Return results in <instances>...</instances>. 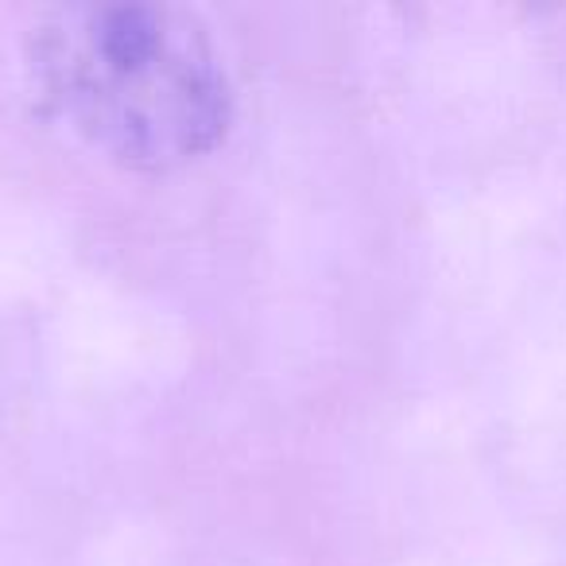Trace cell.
I'll return each instance as SVG.
<instances>
[{
	"mask_svg": "<svg viewBox=\"0 0 566 566\" xmlns=\"http://www.w3.org/2000/svg\"><path fill=\"white\" fill-rule=\"evenodd\" d=\"M28 71L59 120L133 171L195 164L233 125V86L210 32L171 4L48 12L28 40Z\"/></svg>",
	"mask_w": 566,
	"mask_h": 566,
	"instance_id": "6da1fadb",
	"label": "cell"
}]
</instances>
